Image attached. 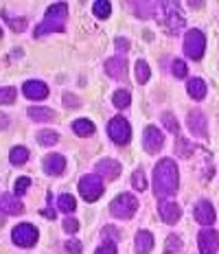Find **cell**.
<instances>
[{"label": "cell", "instance_id": "6da1fadb", "mask_svg": "<svg viewBox=\"0 0 219 254\" xmlns=\"http://www.w3.org/2000/svg\"><path fill=\"white\" fill-rule=\"evenodd\" d=\"M178 165L171 158H162V160L153 169V193L164 202V197H173L178 193Z\"/></svg>", "mask_w": 219, "mask_h": 254}, {"label": "cell", "instance_id": "7a4b0ae2", "mask_svg": "<svg viewBox=\"0 0 219 254\" xmlns=\"http://www.w3.org/2000/svg\"><path fill=\"white\" fill-rule=\"evenodd\" d=\"M66 15H68V7L64 2L51 4L44 20L37 24L35 38H42V35H46V33H62L64 26H66Z\"/></svg>", "mask_w": 219, "mask_h": 254}, {"label": "cell", "instance_id": "3957f363", "mask_svg": "<svg viewBox=\"0 0 219 254\" xmlns=\"http://www.w3.org/2000/svg\"><path fill=\"white\" fill-rule=\"evenodd\" d=\"M136 210H138V199L130 193H121L110 204V213L114 217H119V219H130V217H134Z\"/></svg>", "mask_w": 219, "mask_h": 254}, {"label": "cell", "instance_id": "277c9868", "mask_svg": "<svg viewBox=\"0 0 219 254\" xmlns=\"http://www.w3.org/2000/svg\"><path fill=\"white\" fill-rule=\"evenodd\" d=\"M204 49H206V40H204V33L200 29H191L184 38V53L186 57L191 60H202L204 55Z\"/></svg>", "mask_w": 219, "mask_h": 254}, {"label": "cell", "instance_id": "5b68a950", "mask_svg": "<svg viewBox=\"0 0 219 254\" xmlns=\"http://www.w3.org/2000/svg\"><path fill=\"white\" fill-rule=\"evenodd\" d=\"M103 182H101L99 176H83L79 180V193H81V197L85 202H94V199H99L101 195H103Z\"/></svg>", "mask_w": 219, "mask_h": 254}, {"label": "cell", "instance_id": "8992f818", "mask_svg": "<svg viewBox=\"0 0 219 254\" xmlns=\"http://www.w3.org/2000/svg\"><path fill=\"white\" fill-rule=\"evenodd\" d=\"M108 134L116 145H127L132 138V127L123 116H116V119H112L108 123Z\"/></svg>", "mask_w": 219, "mask_h": 254}, {"label": "cell", "instance_id": "52a82bcc", "mask_svg": "<svg viewBox=\"0 0 219 254\" xmlns=\"http://www.w3.org/2000/svg\"><path fill=\"white\" fill-rule=\"evenodd\" d=\"M11 241L20 248H33L37 243V228L31 224H20L11 230Z\"/></svg>", "mask_w": 219, "mask_h": 254}, {"label": "cell", "instance_id": "ba28073f", "mask_svg": "<svg viewBox=\"0 0 219 254\" xmlns=\"http://www.w3.org/2000/svg\"><path fill=\"white\" fill-rule=\"evenodd\" d=\"M162 7L167 9V11H164V26H167V33L178 35L186 24L184 18L178 11V2H162Z\"/></svg>", "mask_w": 219, "mask_h": 254}, {"label": "cell", "instance_id": "9c48e42d", "mask_svg": "<svg viewBox=\"0 0 219 254\" xmlns=\"http://www.w3.org/2000/svg\"><path fill=\"white\" fill-rule=\"evenodd\" d=\"M164 145V134L158 129V127L149 125L145 127V134H143V147H145L147 153H158Z\"/></svg>", "mask_w": 219, "mask_h": 254}, {"label": "cell", "instance_id": "30bf717a", "mask_svg": "<svg viewBox=\"0 0 219 254\" xmlns=\"http://www.w3.org/2000/svg\"><path fill=\"white\" fill-rule=\"evenodd\" d=\"M197 248L200 254H215L219 250V235L211 228H204L197 235Z\"/></svg>", "mask_w": 219, "mask_h": 254}, {"label": "cell", "instance_id": "8fae6325", "mask_svg": "<svg viewBox=\"0 0 219 254\" xmlns=\"http://www.w3.org/2000/svg\"><path fill=\"white\" fill-rule=\"evenodd\" d=\"M195 221L200 226H206V228L215 224V208H213V204L208 199H200L195 204Z\"/></svg>", "mask_w": 219, "mask_h": 254}, {"label": "cell", "instance_id": "7c38bea8", "mask_svg": "<svg viewBox=\"0 0 219 254\" xmlns=\"http://www.w3.org/2000/svg\"><path fill=\"white\" fill-rule=\"evenodd\" d=\"M22 92L26 94V99H33V101H42V99L49 97V86L44 81H37V79H31L22 86Z\"/></svg>", "mask_w": 219, "mask_h": 254}, {"label": "cell", "instance_id": "4fadbf2b", "mask_svg": "<svg viewBox=\"0 0 219 254\" xmlns=\"http://www.w3.org/2000/svg\"><path fill=\"white\" fill-rule=\"evenodd\" d=\"M97 176L99 178H105V180H116L121 176V165L116 160H110V158H105V160H99L97 162Z\"/></svg>", "mask_w": 219, "mask_h": 254}, {"label": "cell", "instance_id": "5bb4252c", "mask_svg": "<svg viewBox=\"0 0 219 254\" xmlns=\"http://www.w3.org/2000/svg\"><path fill=\"white\" fill-rule=\"evenodd\" d=\"M158 210H160V217H162L164 224H178V221H180V215H182L180 206L175 204V202H169V199L160 202Z\"/></svg>", "mask_w": 219, "mask_h": 254}, {"label": "cell", "instance_id": "9a60e30c", "mask_svg": "<svg viewBox=\"0 0 219 254\" xmlns=\"http://www.w3.org/2000/svg\"><path fill=\"white\" fill-rule=\"evenodd\" d=\"M42 167H44V171L49 176H62L64 169H66V160H64V156H60V153H49L44 158V162H42Z\"/></svg>", "mask_w": 219, "mask_h": 254}, {"label": "cell", "instance_id": "2e32d148", "mask_svg": "<svg viewBox=\"0 0 219 254\" xmlns=\"http://www.w3.org/2000/svg\"><path fill=\"white\" fill-rule=\"evenodd\" d=\"M105 72L112 79H125L127 75V62L123 57H112V60L105 62Z\"/></svg>", "mask_w": 219, "mask_h": 254}, {"label": "cell", "instance_id": "e0dca14e", "mask_svg": "<svg viewBox=\"0 0 219 254\" xmlns=\"http://www.w3.org/2000/svg\"><path fill=\"white\" fill-rule=\"evenodd\" d=\"M130 7L134 9V13L138 18H153L160 7V2H149V0H136V2H130Z\"/></svg>", "mask_w": 219, "mask_h": 254}, {"label": "cell", "instance_id": "ac0fdd59", "mask_svg": "<svg viewBox=\"0 0 219 254\" xmlns=\"http://www.w3.org/2000/svg\"><path fill=\"white\" fill-rule=\"evenodd\" d=\"M189 129L193 131L195 136H204L206 134V116L200 110H193L189 114Z\"/></svg>", "mask_w": 219, "mask_h": 254}, {"label": "cell", "instance_id": "d6986e66", "mask_svg": "<svg viewBox=\"0 0 219 254\" xmlns=\"http://www.w3.org/2000/svg\"><path fill=\"white\" fill-rule=\"evenodd\" d=\"M134 250L138 254H147V252L153 250V237H151V232H147V230L138 232L136 239H134Z\"/></svg>", "mask_w": 219, "mask_h": 254}, {"label": "cell", "instance_id": "ffe728a7", "mask_svg": "<svg viewBox=\"0 0 219 254\" xmlns=\"http://www.w3.org/2000/svg\"><path fill=\"white\" fill-rule=\"evenodd\" d=\"M24 210L22 202H20L18 197H11L9 193H2V215H20Z\"/></svg>", "mask_w": 219, "mask_h": 254}, {"label": "cell", "instance_id": "44dd1931", "mask_svg": "<svg viewBox=\"0 0 219 254\" xmlns=\"http://www.w3.org/2000/svg\"><path fill=\"white\" fill-rule=\"evenodd\" d=\"M186 90H189L191 99H195V101H202V99L206 97V83L202 81L200 77L189 79V83H186Z\"/></svg>", "mask_w": 219, "mask_h": 254}, {"label": "cell", "instance_id": "7402d4cb", "mask_svg": "<svg viewBox=\"0 0 219 254\" xmlns=\"http://www.w3.org/2000/svg\"><path fill=\"white\" fill-rule=\"evenodd\" d=\"M73 129H74V134L77 136H85V138H88V136L94 134V123L92 121H88V119H77L73 123Z\"/></svg>", "mask_w": 219, "mask_h": 254}, {"label": "cell", "instance_id": "603a6c76", "mask_svg": "<svg viewBox=\"0 0 219 254\" xmlns=\"http://www.w3.org/2000/svg\"><path fill=\"white\" fill-rule=\"evenodd\" d=\"M29 116L33 121H37V123H51V121H55V112L46 110V108H31Z\"/></svg>", "mask_w": 219, "mask_h": 254}, {"label": "cell", "instance_id": "cb8c5ba5", "mask_svg": "<svg viewBox=\"0 0 219 254\" xmlns=\"http://www.w3.org/2000/svg\"><path fill=\"white\" fill-rule=\"evenodd\" d=\"M57 140H60V134H57V131H53V129L37 131V142H40V145L53 147V145H57Z\"/></svg>", "mask_w": 219, "mask_h": 254}, {"label": "cell", "instance_id": "d4e9b609", "mask_svg": "<svg viewBox=\"0 0 219 254\" xmlns=\"http://www.w3.org/2000/svg\"><path fill=\"white\" fill-rule=\"evenodd\" d=\"M9 160H11V165H24L26 160H29V149H26V147H13L11 151H9Z\"/></svg>", "mask_w": 219, "mask_h": 254}, {"label": "cell", "instance_id": "484cf974", "mask_svg": "<svg viewBox=\"0 0 219 254\" xmlns=\"http://www.w3.org/2000/svg\"><path fill=\"white\" fill-rule=\"evenodd\" d=\"M57 208H60L62 213H73V210L77 208V202H74L73 195L64 193V195H60V197H57Z\"/></svg>", "mask_w": 219, "mask_h": 254}, {"label": "cell", "instance_id": "4316f807", "mask_svg": "<svg viewBox=\"0 0 219 254\" xmlns=\"http://www.w3.org/2000/svg\"><path fill=\"white\" fill-rule=\"evenodd\" d=\"M112 101H114V105L119 110H125V108H130V103H132V94L127 92V90H116Z\"/></svg>", "mask_w": 219, "mask_h": 254}, {"label": "cell", "instance_id": "83f0119b", "mask_svg": "<svg viewBox=\"0 0 219 254\" xmlns=\"http://www.w3.org/2000/svg\"><path fill=\"white\" fill-rule=\"evenodd\" d=\"M149 75H151V70H149V64L145 60H138L136 62V81L138 83H147L149 81Z\"/></svg>", "mask_w": 219, "mask_h": 254}, {"label": "cell", "instance_id": "f1b7e54d", "mask_svg": "<svg viewBox=\"0 0 219 254\" xmlns=\"http://www.w3.org/2000/svg\"><path fill=\"white\" fill-rule=\"evenodd\" d=\"M92 11L97 18L101 20H105V18H110V11H112V4L108 2V0H97V2L92 4Z\"/></svg>", "mask_w": 219, "mask_h": 254}, {"label": "cell", "instance_id": "f546056e", "mask_svg": "<svg viewBox=\"0 0 219 254\" xmlns=\"http://www.w3.org/2000/svg\"><path fill=\"white\" fill-rule=\"evenodd\" d=\"M175 151H178V156L189 158L191 153H193V145H191L189 140H184V138H178V142H175Z\"/></svg>", "mask_w": 219, "mask_h": 254}, {"label": "cell", "instance_id": "4dcf8cb0", "mask_svg": "<svg viewBox=\"0 0 219 254\" xmlns=\"http://www.w3.org/2000/svg\"><path fill=\"white\" fill-rule=\"evenodd\" d=\"M132 184H134L136 190H145L147 189V178H145V171H143V169L134 171V176H132Z\"/></svg>", "mask_w": 219, "mask_h": 254}, {"label": "cell", "instance_id": "1f68e13d", "mask_svg": "<svg viewBox=\"0 0 219 254\" xmlns=\"http://www.w3.org/2000/svg\"><path fill=\"white\" fill-rule=\"evenodd\" d=\"M13 99H15V88H11V86H4L2 90H0V103H2V105L11 103Z\"/></svg>", "mask_w": 219, "mask_h": 254}, {"label": "cell", "instance_id": "d6a6232c", "mask_svg": "<svg viewBox=\"0 0 219 254\" xmlns=\"http://www.w3.org/2000/svg\"><path fill=\"white\" fill-rule=\"evenodd\" d=\"M162 123H164V127H167L171 134H175V131H178V121H175V116L171 114V112H164L162 114Z\"/></svg>", "mask_w": 219, "mask_h": 254}, {"label": "cell", "instance_id": "836d02e7", "mask_svg": "<svg viewBox=\"0 0 219 254\" xmlns=\"http://www.w3.org/2000/svg\"><path fill=\"white\" fill-rule=\"evenodd\" d=\"M171 70H173V75L178 79H184L186 77V64L182 60H173V64H171Z\"/></svg>", "mask_w": 219, "mask_h": 254}, {"label": "cell", "instance_id": "e575fe53", "mask_svg": "<svg viewBox=\"0 0 219 254\" xmlns=\"http://www.w3.org/2000/svg\"><path fill=\"white\" fill-rule=\"evenodd\" d=\"M2 18H4V22H7V24H11L13 31H24V29H26V20H24V18L15 20V18H9L7 13H2Z\"/></svg>", "mask_w": 219, "mask_h": 254}, {"label": "cell", "instance_id": "d590c367", "mask_svg": "<svg viewBox=\"0 0 219 254\" xmlns=\"http://www.w3.org/2000/svg\"><path fill=\"white\" fill-rule=\"evenodd\" d=\"M29 187H31V180L29 178H18V180H15L13 190H15V195H24L26 190H29Z\"/></svg>", "mask_w": 219, "mask_h": 254}, {"label": "cell", "instance_id": "8d00e7d4", "mask_svg": "<svg viewBox=\"0 0 219 254\" xmlns=\"http://www.w3.org/2000/svg\"><path fill=\"white\" fill-rule=\"evenodd\" d=\"M64 248H66L68 254H81V241L79 239H68Z\"/></svg>", "mask_w": 219, "mask_h": 254}, {"label": "cell", "instance_id": "74e56055", "mask_svg": "<svg viewBox=\"0 0 219 254\" xmlns=\"http://www.w3.org/2000/svg\"><path fill=\"white\" fill-rule=\"evenodd\" d=\"M101 237H103L105 241L114 243V239H119V230L112 228V226H108V228H103V232H101Z\"/></svg>", "mask_w": 219, "mask_h": 254}, {"label": "cell", "instance_id": "f35d334b", "mask_svg": "<svg viewBox=\"0 0 219 254\" xmlns=\"http://www.w3.org/2000/svg\"><path fill=\"white\" fill-rule=\"evenodd\" d=\"M180 248H182V241H180V237L178 235H171L169 239H167V250L173 252V250H180Z\"/></svg>", "mask_w": 219, "mask_h": 254}, {"label": "cell", "instance_id": "ab89813d", "mask_svg": "<svg viewBox=\"0 0 219 254\" xmlns=\"http://www.w3.org/2000/svg\"><path fill=\"white\" fill-rule=\"evenodd\" d=\"M94 254H116V243L105 241L103 246H99V248H97V252H94Z\"/></svg>", "mask_w": 219, "mask_h": 254}, {"label": "cell", "instance_id": "60d3db41", "mask_svg": "<svg viewBox=\"0 0 219 254\" xmlns=\"http://www.w3.org/2000/svg\"><path fill=\"white\" fill-rule=\"evenodd\" d=\"M64 230H66L68 235H74V232L79 230V221L77 219H64Z\"/></svg>", "mask_w": 219, "mask_h": 254}, {"label": "cell", "instance_id": "b9f144b4", "mask_svg": "<svg viewBox=\"0 0 219 254\" xmlns=\"http://www.w3.org/2000/svg\"><path fill=\"white\" fill-rule=\"evenodd\" d=\"M64 103H66V105H68V108H77V105H79V99H77V97H74V94H71V92H66V94H64Z\"/></svg>", "mask_w": 219, "mask_h": 254}, {"label": "cell", "instance_id": "7bdbcfd3", "mask_svg": "<svg viewBox=\"0 0 219 254\" xmlns=\"http://www.w3.org/2000/svg\"><path fill=\"white\" fill-rule=\"evenodd\" d=\"M114 44H116V49H119L121 53H127V51H130V40H125V38H116Z\"/></svg>", "mask_w": 219, "mask_h": 254}, {"label": "cell", "instance_id": "ee69618b", "mask_svg": "<svg viewBox=\"0 0 219 254\" xmlns=\"http://www.w3.org/2000/svg\"><path fill=\"white\" fill-rule=\"evenodd\" d=\"M42 215L49 217V219H53V217H55V210H53V208H44V210H42Z\"/></svg>", "mask_w": 219, "mask_h": 254}, {"label": "cell", "instance_id": "f6af8a7d", "mask_svg": "<svg viewBox=\"0 0 219 254\" xmlns=\"http://www.w3.org/2000/svg\"><path fill=\"white\" fill-rule=\"evenodd\" d=\"M164 254H173V252H169V250H167V252H164Z\"/></svg>", "mask_w": 219, "mask_h": 254}]
</instances>
